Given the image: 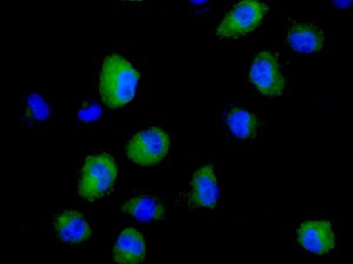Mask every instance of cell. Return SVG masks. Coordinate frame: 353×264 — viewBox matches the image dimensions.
Here are the masks:
<instances>
[{"label":"cell","instance_id":"obj_1","mask_svg":"<svg viewBox=\"0 0 353 264\" xmlns=\"http://www.w3.org/2000/svg\"><path fill=\"white\" fill-rule=\"evenodd\" d=\"M141 74L119 54L105 58L99 74L98 89L111 109H121L132 101Z\"/></svg>","mask_w":353,"mask_h":264},{"label":"cell","instance_id":"obj_2","mask_svg":"<svg viewBox=\"0 0 353 264\" xmlns=\"http://www.w3.org/2000/svg\"><path fill=\"white\" fill-rule=\"evenodd\" d=\"M117 174L116 161L110 154L99 153L88 156L81 169L79 195L88 201L104 197L112 190Z\"/></svg>","mask_w":353,"mask_h":264},{"label":"cell","instance_id":"obj_3","mask_svg":"<svg viewBox=\"0 0 353 264\" xmlns=\"http://www.w3.org/2000/svg\"><path fill=\"white\" fill-rule=\"evenodd\" d=\"M269 6L261 1L245 0L234 5L218 26V38H238L252 32L261 24Z\"/></svg>","mask_w":353,"mask_h":264},{"label":"cell","instance_id":"obj_4","mask_svg":"<svg viewBox=\"0 0 353 264\" xmlns=\"http://www.w3.org/2000/svg\"><path fill=\"white\" fill-rule=\"evenodd\" d=\"M170 149V138L161 129L137 133L126 146L130 160L141 166H154L164 159Z\"/></svg>","mask_w":353,"mask_h":264},{"label":"cell","instance_id":"obj_5","mask_svg":"<svg viewBox=\"0 0 353 264\" xmlns=\"http://www.w3.org/2000/svg\"><path fill=\"white\" fill-rule=\"evenodd\" d=\"M250 78L265 96H278L284 92L285 79L277 58L269 51L258 54L250 69Z\"/></svg>","mask_w":353,"mask_h":264},{"label":"cell","instance_id":"obj_6","mask_svg":"<svg viewBox=\"0 0 353 264\" xmlns=\"http://www.w3.org/2000/svg\"><path fill=\"white\" fill-rule=\"evenodd\" d=\"M298 242L316 255L329 254L334 245V234L327 221H305L297 230Z\"/></svg>","mask_w":353,"mask_h":264},{"label":"cell","instance_id":"obj_7","mask_svg":"<svg viewBox=\"0 0 353 264\" xmlns=\"http://www.w3.org/2000/svg\"><path fill=\"white\" fill-rule=\"evenodd\" d=\"M219 197L217 177L214 175L213 166H205L194 173L191 182V207L214 209Z\"/></svg>","mask_w":353,"mask_h":264},{"label":"cell","instance_id":"obj_8","mask_svg":"<svg viewBox=\"0 0 353 264\" xmlns=\"http://www.w3.org/2000/svg\"><path fill=\"white\" fill-rule=\"evenodd\" d=\"M57 235L66 243H81L92 235L88 221L77 210L61 212L53 221Z\"/></svg>","mask_w":353,"mask_h":264},{"label":"cell","instance_id":"obj_9","mask_svg":"<svg viewBox=\"0 0 353 264\" xmlns=\"http://www.w3.org/2000/svg\"><path fill=\"white\" fill-rule=\"evenodd\" d=\"M146 256V243L141 232L133 228H126L117 239L113 257L117 263H141Z\"/></svg>","mask_w":353,"mask_h":264},{"label":"cell","instance_id":"obj_10","mask_svg":"<svg viewBox=\"0 0 353 264\" xmlns=\"http://www.w3.org/2000/svg\"><path fill=\"white\" fill-rule=\"evenodd\" d=\"M288 43L297 52H318L324 45V34L316 25L297 23L289 30Z\"/></svg>","mask_w":353,"mask_h":264},{"label":"cell","instance_id":"obj_11","mask_svg":"<svg viewBox=\"0 0 353 264\" xmlns=\"http://www.w3.org/2000/svg\"><path fill=\"white\" fill-rule=\"evenodd\" d=\"M121 210L128 215L143 222L163 220L166 215V209L161 201L151 195H139L128 201L121 207Z\"/></svg>","mask_w":353,"mask_h":264},{"label":"cell","instance_id":"obj_12","mask_svg":"<svg viewBox=\"0 0 353 264\" xmlns=\"http://www.w3.org/2000/svg\"><path fill=\"white\" fill-rule=\"evenodd\" d=\"M226 124L233 135L237 136L238 139L251 140L257 135L259 121L257 116L249 111L241 107H233L226 113Z\"/></svg>","mask_w":353,"mask_h":264},{"label":"cell","instance_id":"obj_13","mask_svg":"<svg viewBox=\"0 0 353 264\" xmlns=\"http://www.w3.org/2000/svg\"><path fill=\"white\" fill-rule=\"evenodd\" d=\"M25 119L30 124L41 122L50 116V107L43 96L32 93L28 96L24 107Z\"/></svg>","mask_w":353,"mask_h":264},{"label":"cell","instance_id":"obj_14","mask_svg":"<svg viewBox=\"0 0 353 264\" xmlns=\"http://www.w3.org/2000/svg\"><path fill=\"white\" fill-rule=\"evenodd\" d=\"M101 111L99 104H94V102H90V104H85L83 109H79L78 112V119L84 122H91L94 121L101 116Z\"/></svg>","mask_w":353,"mask_h":264},{"label":"cell","instance_id":"obj_15","mask_svg":"<svg viewBox=\"0 0 353 264\" xmlns=\"http://www.w3.org/2000/svg\"><path fill=\"white\" fill-rule=\"evenodd\" d=\"M350 4H351L350 1H347V3H336L337 6H341V8H346V6H349Z\"/></svg>","mask_w":353,"mask_h":264}]
</instances>
